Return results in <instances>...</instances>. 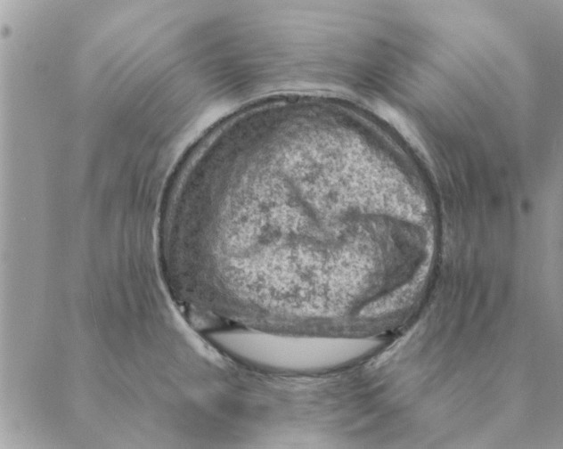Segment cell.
<instances>
[{"label": "cell", "instance_id": "1", "mask_svg": "<svg viewBox=\"0 0 563 449\" xmlns=\"http://www.w3.org/2000/svg\"><path fill=\"white\" fill-rule=\"evenodd\" d=\"M265 361L298 367H323L353 358L363 346L355 341L320 338H252Z\"/></svg>", "mask_w": 563, "mask_h": 449}]
</instances>
